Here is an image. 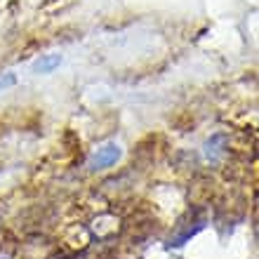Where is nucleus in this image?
Segmentation results:
<instances>
[{"instance_id": "1", "label": "nucleus", "mask_w": 259, "mask_h": 259, "mask_svg": "<svg viewBox=\"0 0 259 259\" xmlns=\"http://www.w3.org/2000/svg\"><path fill=\"white\" fill-rule=\"evenodd\" d=\"M120 158V149L116 144H106L102 149H97L90 158V170H104V167H111Z\"/></svg>"}, {"instance_id": "2", "label": "nucleus", "mask_w": 259, "mask_h": 259, "mask_svg": "<svg viewBox=\"0 0 259 259\" xmlns=\"http://www.w3.org/2000/svg\"><path fill=\"white\" fill-rule=\"evenodd\" d=\"M59 55H52V57H45V59H40V62L33 66V71H38V73H50L55 66H59Z\"/></svg>"}, {"instance_id": "3", "label": "nucleus", "mask_w": 259, "mask_h": 259, "mask_svg": "<svg viewBox=\"0 0 259 259\" xmlns=\"http://www.w3.org/2000/svg\"><path fill=\"white\" fill-rule=\"evenodd\" d=\"M12 82H14V78H12V75H7L5 80H3V78H0V88L5 90V88H7V85H12Z\"/></svg>"}, {"instance_id": "4", "label": "nucleus", "mask_w": 259, "mask_h": 259, "mask_svg": "<svg viewBox=\"0 0 259 259\" xmlns=\"http://www.w3.org/2000/svg\"><path fill=\"white\" fill-rule=\"evenodd\" d=\"M62 259H85V252H73V254H66Z\"/></svg>"}]
</instances>
